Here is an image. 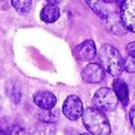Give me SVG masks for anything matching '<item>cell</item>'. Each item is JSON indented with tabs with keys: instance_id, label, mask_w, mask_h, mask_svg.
Wrapping results in <instances>:
<instances>
[{
	"instance_id": "cell-3",
	"label": "cell",
	"mask_w": 135,
	"mask_h": 135,
	"mask_svg": "<svg viewBox=\"0 0 135 135\" xmlns=\"http://www.w3.org/2000/svg\"><path fill=\"white\" fill-rule=\"evenodd\" d=\"M117 102L119 100H117L114 90L109 88H100L93 97V103L95 108L103 113L115 110Z\"/></svg>"
},
{
	"instance_id": "cell-13",
	"label": "cell",
	"mask_w": 135,
	"mask_h": 135,
	"mask_svg": "<svg viewBox=\"0 0 135 135\" xmlns=\"http://www.w3.org/2000/svg\"><path fill=\"white\" fill-rule=\"evenodd\" d=\"M37 117L40 122H43V123L52 124V123H55V122L58 121L59 112L57 109H49V110L40 109L37 114Z\"/></svg>"
},
{
	"instance_id": "cell-9",
	"label": "cell",
	"mask_w": 135,
	"mask_h": 135,
	"mask_svg": "<svg viewBox=\"0 0 135 135\" xmlns=\"http://www.w3.org/2000/svg\"><path fill=\"white\" fill-rule=\"evenodd\" d=\"M33 101H35L36 105L39 109H44V110H49V109H54L55 105L57 103V98L50 91H38L33 96Z\"/></svg>"
},
{
	"instance_id": "cell-19",
	"label": "cell",
	"mask_w": 135,
	"mask_h": 135,
	"mask_svg": "<svg viewBox=\"0 0 135 135\" xmlns=\"http://www.w3.org/2000/svg\"><path fill=\"white\" fill-rule=\"evenodd\" d=\"M127 54H128L129 56L135 57V40L128 44V46H127Z\"/></svg>"
},
{
	"instance_id": "cell-18",
	"label": "cell",
	"mask_w": 135,
	"mask_h": 135,
	"mask_svg": "<svg viewBox=\"0 0 135 135\" xmlns=\"http://www.w3.org/2000/svg\"><path fill=\"white\" fill-rule=\"evenodd\" d=\"M9 135H32L31 133H28L26 129L21 128L19 126H14L11 128V132H9Z\"/></svg>"
},
{
	"instance_id": "cell-14",
	"label": "cell",
	"mask_w": 135,
	"mask_h": 135,
	"mask_svg": "<svg viewBox=\"0 0 135 135\" xmlns=\"http://www.w3.org/2000/svg\"><path fill=\"white\" fill-rule=\"evenodd\" d=\"M12 6L20 13H26L32 6V0H11Z\"/></svg>"
},
{
	"instance_id": "cell-4",
	"label": "cell",
	"mask_w": 135,
	"mask_h": 135,
	"mask_svg": "<svg viewBox=\"0 0 135 135\" xmlns=\"http://www.w3.org/2000/svg\"><path fill=\"white\" fill-rule=\"evenodd\" d=\"M63 113L71 121L78 120L83 114V103L81 98L76 95L68 96L63 103Z\"/></svg>"
},
{
	"instance_id": "cell-17",
	"label": "cell",
	"mask_w": 135,
	"mask_h": 135,
	"mask_svg": "<svg viewBox=\"0 0 135 135\" xmlns=\"http://www.w3.org/2000/svg\"><path fill=\"white\" fill-rule=\"evenodd\" d=\"M9 97H11L16 103H18L19 101H20L21 91H20V89H19L18 84H13V85H12L11 90H9Z\"/></svg>"
},
{
	"instance_id": "cell-12",
	"label": "cell",
	"mask_w": 135,
	"mask_h": 135,
	"mask_svg": "<svg viewBox=\"0 0 135 135\" xmlns=\"http://www.w3.org/2000/svg\"><path fill=\"white\" fill-rule=\"evenodd\" d=\"M85 2L88 4V6L93 9L94 13H96L100 18H102L104 20L107 18V16L112 12V9L109 8L108 4L103 0H85Z\"/></svg>"
},
{
	"instance_id": "cell-20",
	"label": "cell",
	"mask_w": 135,
	"mask_h": 135,
	"mask_svg": "<svg viewBox=\"0 0 135 135\" xmlns=\"http://www.w3.org/2000/svg\"><path fill=\"white\" fill-rule=\"evenodd\" d=\"M129 119H131V123L133 126V128L135 129V105L132 107L131 112H129Z\"/></svg>"
},
{
	"instance_id": "cell-15",
	"label": "cell",
	"mask_w": 135,
	"mask_h": 135,
	"mask_svg": "<svg viewBox=\"0 0 135 135\" xmlns=\"http://www.w3.org/2000/svg\"><path fill=\"white\" fill-rule=\"evenodd\" d=\"M32 135H55V129L49 123H40L35 128V131L31 133Z\"/></svg>"
},
{
	"instance_id": "cell-8",
	"label": "cell",
	"mask_w": 135,
	"mask_h": 135,
	"mask_svg": "<svg viewBox=\"0 0 135 135\" xmlns=\"http://www.w3.org/2000/svg\"><path fill=\"white\" fill-rule=\"evenodd\" d=\"M75 56L77 59L83 62H89L96 57V46L94 40L88 39L79 44L75 49Z\"/></svg>"
},
{
	"instance_id": "cell-11",
	"label": "cell",
	"mask_w": 135,
	"mask_h": 135,
	"mask_svg": "<svg viewBox=\"0 0 135 135\" xmlns=\"http://www.w3.org/2000/svg\"><path fill=\"white\" fill-rule=\"evenodd\" d=\"M59 16H61V11H59L58 6L55 4H46L40 11V19L46 24L57 21Z\"/></svg>"
},
{
	"instance_id": "cell-7",
	"label": "cell",
	"mask_w": 135,
	"mask_h": 135,
	"mask_svg": "<svg viewBox=\"0 0 135 135\" xmlns=\"http://www.w3.org/2000/svg\"><path fill=\"white\" fill-rule=\"evenodd\" d=\"M105 25H107L108 30L115 36H124L128 31H127L126 26H124L123 21L121 19L120 13L115 11H112L104 19Z\"/></svg>"
},
{
	"instance_id": "cell-22",
	"label": "cell",
	"mask_w": 135,
	"mask_h": 135,
	"mask_svg": "<svg viewBox=\"0 0 135 135\" xmlns=\"http://www.w3.org/2000/svg\"><path fill=\"white\" fill-rule=\"evenodd\" d=\"M0 135H9V134L7 133V132H5L2 128H0Z\"/></svg>"
},
{
	"instance_id": "cell-24",
	"label": "cell",
	"mask_w": 135,
	"mask_h": 135,
	"mask_svg": "<svg viewBox=\"0 0 135 135\" xmlns=\"http://www.w3.org/2000/svg\"><path fill=\"white\" fill-rule=\"evenodd\" d=\"M0 109H1V105H0Z\"/></svg>"
},
{
	"instance_id": "cell-10",
	"label": "cell",
	"mask_w": 135,
	"mask_h": 135,
	"mask_svg": "<svg viewBox=\"0 0 135 135\" xmlns=\"http://www.w3.org/2000/svg\"><path fill=\"white\" fill-rule=\"evenodd\" d=\"M113 90L116 95L117 100L122 103V105H127L129 102V89L127 83L121 78H115L113 82Z\"/></svg>"
},
{
	"instance_id": "cell-1",
	"label": "cell",
	"mask_w": 135,
	"mask_h": 135,
	"mask_svg": "<svg viewBox=\"0 0 135 135\" xmlns=\"http://www.w3.org/2000/svg\"><path fill=\"white\" fill-rule=\"evenodd\" d=\"M100 65L104 69L105 72L119 78L123 72V57L119 50L110 44H104L98 50Z\"/></svg>"
},
{
	"instance_id": "cell-21",
	"label": "cell",
	"mask_w": 135,
	"mask_h": 135,
	"mask_svg": "<svg viewBox=\"0 0 135 135\" xmlns=\"http://www.w3.org/2000/svg\"><path fill=\"white\" fill-rule=\"evenodd\" d=\"M103 1H105L107 4H110V2H116L117 5H120V6H122V4L124 2V0H103Z\"/></svg>"
},
{
	"instance_id": "cell-2",
	"label": "cell",
	"mask_w": 135,
	"mask_h": 135,
	"mask_svg": "<svg viewBox=\"0 0 135 135\" xmlns=\"http://www.w3.org/2000/svg\"><path fill=\"white\" fill-rule=\"evenodd\" d=\"M83 124L93 135H109L110 124L103 112L96 108H86L82 114Z\"/></svg>"
},
{
	"instance_id": "cell-6",
	"label": "cell",
	"mask_w": 135,
	"mask_h": 135,
	"mask_svg": "<svg viewBox=\"0 0 135 135\" xmlns=\"http://www.w3.org/2000/svg\"><path fill=\"white\" fill-rule=\"evenodd\" d=\"M82 78L86 83H100L104 79L105 71L100 64L90 63L82 70Z\"/></svg>"
},
{
	"instance_id": "cell-5",
	"label": "cell",
	"mask_w": 135,
	"mask_h": 135,
	"mask_svg": "<svg viewBox=\"0 0 135 135\" xmlns=\"http://www.w3.org/2000/svg\"><path fill=\"white\" fill-rule=\"evenodd\" d=\"M120 16L127 31L135 33V0H124Z\"/></svg>"
},
{
	"instance_id": "cell-16",
	"label": "cell",
	"mask_w": 135,
	"mask_h": 135,
	"mask_svg": "<svg viewBox=\"0 0 135 135\" xmlns=\"http://www.w3.org/2000/svg\"><path fill=\"white\" fill-rule=\"evenodd\" d=\"M123 70L129 74L135 72V57L133 56H126L123 58Z\"/></svg>"
},
{
	"instance_id": "cell-23",
	"label": "cell",
	"mask_w": 135,
	"mask_h": 135,
	"mask_svg": "<svg viewBox=\"0 0 135 135\" xmlns=\"http://www.w3.org/2000/svg\"><path fill=\"white\" fill-rule=\"evenodd\" d=\"M79 135H90V134H88V133H83V134H79Z\"/></svg>"
}]
</instances>
